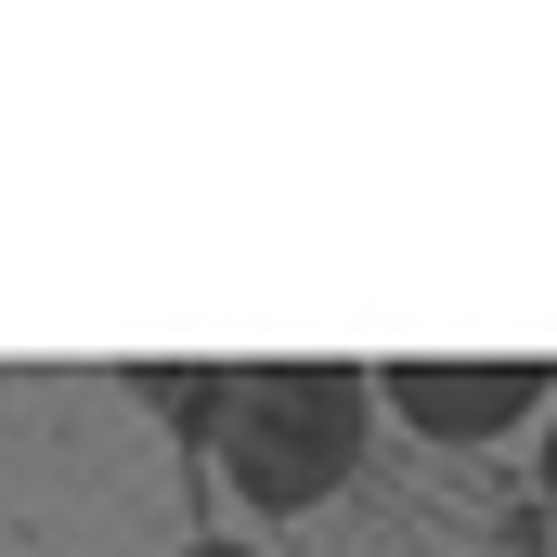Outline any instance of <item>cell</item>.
Here are the masks:
<instances>
[{"mask_svg": "<svg viewBox=\"0 0 557 557\" xmlns=\"http://www.w3.org/2000/svg\"><path fill=\"white\" fill-rule=\"evenodd\" d=\"M545 506H557V428H545Z\"/></svg>", "mask_w": 557, "mask_h": 557, "instance_id": "3", "label": "cell"}, {"mask_svg": "<svg viewBox=\"0 0 557 557\" xmlns=\"http://www.w3.org/2000/svg\"><path fill=\"white\" fill-rule=\"evenodd\" d=\"M363 376L389 389V416L416 428V441H506V428L557 389V363H532V350H506V363H441V350H403V363H363Z\"/></svg>", "mask_w": 557, "mask_h": 557, "instance_id": "2", "label": "cell"}, {"mask_svg": "<svg viewBox=\"0 0 557 557\" xmlns=\"http://www.w3.org/2000/svg\"><path fill=\"white\" fill-rule=\"evenodd\" d=\"M182 557H260V545H182Z\"/></svg>", "mask_w": 557, "mask_h": 557, "instance_id": "4", "label": "cell"}, {"mask_svg": "<svg viewBox=\"0 0 557 557\" xmlns=\"http://www.w3.org/2000/svg\"><path fill=\"white\" fill-rule=\"evenodd\" d=\"M131 389L182 428L260 519L324 506L363 467L376 428V376L363 363H131Z\"/></svg>", "mask_w": 557, "mask_h": 557, "instance_id": "1", "label": "cell"}]
</instances>
